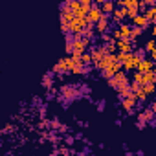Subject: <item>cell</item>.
<instances>
[{
	"label": "cell",
	"mask_w": 156,
	"mask_h": 156,
	"mask_svg": "<svg viewBox=\"0 0 156 156\" xmlns=\"http://www.w3.org/2000/svg\"><path fill=\"white\" fill-rule=\"evenodd\" d=\"M108 85L114 88V90H123V88H129L130 87V81H129V77H127V73H123V72H118L112 79H108Z\"/></svg>",
	"instance_id": "6da1fadb"
},
{
	"label": "cell",
	"mask_w": 156,
	"mask_h": 156,
	"mask_svg": "<svg viewBox=\"0 0 156 156\" xmlns=\"http://www.w3.org/2000/svg\"><path fill=\"white\" fill-rule=\"evenodd\" d=\"M70 70H72V59H70V55L68 57H62V59H59V62L53 66V73H59V75H64V73H70Z\"/></svg>",
	"instance_id": "7a4b0ae2"
},
{
	"label": "cell",
	"mask_w": 156,
	"mask_h": 156,
	"mask_svg": "<svg viewBox=\"0 0 156 156\" xmlns=\"http://www.w3.org/2000/svg\"><path fill=\"white\" fill-rule=\"evenodd\" d=\"M75 39H73V53H77V55H85L87 51H88V48H90V44L83 39V35H73Z\"/></svg>",
	"instance_id": "3957f363"
},
{
	"label": "cell",
	"mask_w": 156,
	"mask_h": 156,
	"mask_svg": "<svg viewBox=\"0 0 156 156\" xmlns=\"http://www.w3.org/2000/svg\"><path fill=\"white\" fill-rule=\"evenodd\" d=\"M123 8L127 9L130 20L140 15V2H138V0H123Z\"/></svg>",
	"instance_id": "277c9868"
},
{
	"label": "cell",
	"mask_w": 156,
	"mask_h": 156,
	"mask_svg": "<svg viewBox=\"0 0 156 156\" xmlns=\"http://www.w3.org/2000/svg\"><path fill=\"white\" fill-rule=\"evenodd\" d=\"M59 92H61V96L64 98V99H73V98H79V90H77V87H73V85H62L61 88H59Z\"/></svg>",
	"instance_id": "5b68a950"
},
{
	"label": "cell",
	"mask_w": 156,
	"mask_h": 156,
	"mask_svg": "<svg viewBox=\"0 0 156 156\" xmlns=\"http://www.w3.org/2000/svg\"><path fill=\"white\" fill-rule=\"evenodd\" d=\"M105 15H103V11H101V6L99 4H94V8L88 11V15H87V19H88V22L90 24H98L101 19H103Z\"/></svg>",
	"instance_id": "8992f818"
},
{
	"label": "cell",
	"mask_w": 156,
	"mask_h": 156,
	"mask_svg": "<svg viewBox=\"0 0 156 156\" xmlns=\"http://www.w3.org/2000/svg\"><path fill=\"white\" fill-rule=\"evenodd\" d=\"M59 9H61V22H72L73 19H75V15L70 11V8H68V2H64V4H61L59 6Z\"/></svg>",
	"instance_id": "52a82bcc"
},
{
	"label": "cell",
	"mask_w": 156,
	"mask_h": 156,
	"mask_svg": "<svg viewBox=\"0 0 156 156\" xmlns=\"http://www.w3.org/2000/svg\"><path fill=\"white\" fill-rule=\"evenodd\" d=\"M134 41H125V39H121V41H116V48H118V51H121V53H132L134 51V44H132Z\"/></svg>",
	"instance_id": "ba28073f"
},
{
	"label": "cell",
	"mask_w": 156,
	"mask_h": 156,
	"mask_svg": "<svg viewBox=\"0 0 156 156\" xmlns=\"http://www.w3.org/2000/svg\"><path fill=\"white\" fill-rule=\"evenodd\" d=\"M68 8H70V11H72L75 17H87V11L83 9L81 2H77V0H70V2H68Z\"/></svg>",
	"instance_id": "9c48e42d"
},
{
	"label": "cell",
	"mask_w": 156,
	"mask_h": 156,
	"mask_svg": "<svg viewBox=\"0 0 156 156\" xmlns=\"http://www.w3.org/2000/svg\"><path fill=\"white\" fill-rule=\"evenodd\" d=\"M140 61H141V59H140V57H138V55H136V53L132 51V53L129 55V59H127V61L123 62V68H125V72L136 70V66H138V62H140Z\"/></svg>",
	"instance_id": "30bf717a"
},
{
	"label": "cell",
	"mask_w": 156,
	"mask_h": 156,
	"mask_svg": "<svg viewBox=\"0 0 156 156\" xmlns=\"http://www.w3.org/2000/svg\"><path fill=\"white\" fill-rule=\"evenodd\" d=\"M118 30H119V35H121V39H125V41H132V26L130 24H118ZM119 39V41H121Z\"/></svg>",
	"instance_id": "8fae6325"
},
{
	"label": "cell",
	"mask_w": 156,
	"mask_h": 156,
	"mask_svg": "<svg viewBox=\"0 0 156 156\" xmlns=\"http://www.w3.org/2000/svg\"><path fill=\"white\" fill-rule=\"evenodd\" d=\"M154 62H152V59H141L140 62H138V66H136V72H141V73H145V72H151V70H154Z\"/></svg>",
	"instance_id": "7c38bea8"
},
{
	"label": "cell",
	"mask_w": 156,
	"mask_h": 156,
	"mask_svg": "<svg viewBox=\"0 0 156 156\" xmlns=\"http://www.w3.org/2000/svg\"><path fill=\"white\" fill-rule=\"evenodd\" d=\"M138 99L136 98H129V99H121V108L127 112V114H134V107H136Z\"/></svg>",
	"instance_id": "4fadbf2b"
},
{
	"label": "cell",
	"mask_w": 156,
	"mask_h": 156,
	"mask_svg": "<svg viewBox=\"0 0 156 156\" xmlns=\"http://www.w3.org/2000/svg\"><path fill=\"white\" fill-rule=\"evenodd\" d=\"M152 119H154V112H152L151 108H143V110L138 114V121L143 123V125L149 123V121H152Z\"/></svg>",
	"instance_id": "5bb4252c"
},
{
	"label": "cell",
	"mask_w": 156,
	"mask_h": 156,
	"mask_svg": "<svg viewBox=\"0 0 156 156\" xmlns=\"http://www.w3.org/2000/svg\"><path fill=\"white\" fill-rule=\"evenodd\" d=\"M125 17H129L127 9H125V8H118V6H116V11L112 13V20H114V22H118V24H123V19H125Z\"/></svg>",
	"instance_id": "9a60e30c"
},
{
	"label": "cell",
	"mask_w": 156,
	"mask_h": 156,
	"mask_svg": "<svg viewBox=\"0 0 156 156\" xmlns=\"http://www.w3.org/2000/svg\"><path fill=\"white\" fill-rule=\"evenodd\" d=\"M96 30H98L101 35H103V33H108V30H110V19L105 15V17H103V19L96 24Z\"/></svg>",
	"instance_id": "2e32d148"
},
{
	"label": "cell",
	"mask_w": 156,
	"mask_h": 156,
	"mask_svg": "<svg viewBox=\"0 0 156 156\" xmlns=\"http://www.w3.org/2000/svg\"><path fill=\"white\" fill-rule=\"evenodd\" d=\"M90 55H92V61H94V64H96V62H99V61L105 57L103 46H92V48H90Z\"/></svg>",
	"instance_id": "e0dca14e"
},
{
	"label": "cell",
	"mask_w": 156,
	"mask_h": 156,
	"mask_svg": "<svg viewBox=\"0 0 156 156\" xmlns=\"http://www.w3.org/2000/svg\"><path fill=\"white\" fill-rule=\"evenodd\" d=\"M132 26H134V28H141V30H145V28L149 26V20H147V17H145L143 13H140L136 19H132Z\"/></svg>",
	"instance_id": "ac0fdd59"
},
{
	"label": "cell",
	"mask_w": 156,
	"mask_h": 156,
	"mask_svg": "<svg viewBox=\"0 0 156 156\" xmlns=\"http://www.w3.org/2000/svg\"><path fill=\"white\" fill-rule=\"evenodd\" d=\"M99 6H101L103 15H107V17H108V15H112V13L116 11V4H114V2H110V0H107V2H101Z\"/></svg>",
	"instance_id": "d6986e66"
},
{
	"label": "cell",
	"mask_w": 156,
	"mask_h": 156,
	"mask_svg": "<svg viewBox=\"0 0 156 156\" xmlns=\"http://www.w3.org/2000/svg\"><path fill=\"white\" fill-rule=\"evenodd\" d=\"M42 87L48 88V90L53 88V72H51V73H46V75L42 77Z\"/></svg>",
	"instance_id": "ffe728a7"
},
{
	"label": "cell",
	"mask_w": 156,
	"mask_h": 156,
	"mask_svg": "<svg viewBox=\"0 0 156 156\" xmlns=\"http://www.w3.org/2000/svg\"><path fill=\"white\" fill-rule=\"evenodd\" d=\"M143 15L147 17V20H149V22H154V24H156V6L147 8V11H145Z\"/></svg>",
	"instance_id": "44dd1931"
},
{
	"label": "cell",
	"mask_w": 156,
	"mask_h": 156,
	"mask_svg": "<svg viewBox=\"0 0 156 156\" xmlns=\"http://www.w3.org/2000/svg\"><path fill=\"white\" fill-rule=\"evenodd\" d=\"M132 81H134V83H140V85H145V73L134 72V73H132Z\"/></svg>",
	"instance_id": "7402d4cb"
},
{
	"label": "cell",
	"mask_w": 156,
	"mask_h": 156,
	"mask_svg": "<svg viewBox=\"0 0 156 156\" xmlns=\"http://www.w3.org/2000/svg\"><path fill=\"white\" fill-rule=\"evenodd\" d=\"M143 92H145L147 96L154 94V92H156V85H154V83H147V85H143Z\"/></svg>",
	"instance_id": "603a6c76"
},
{
	"label": "cell",
	"mask_w": 156,
	"mask_h": 156,
	"mask_svg": "<svg viewBox=\"0 0 156 156\" xmlns=\"http://www.w3.org/2000/svg\"><path fill=\"white\" fill-rule=\"evenodd\" d=\"M147 83H154L156 85V75H154V72L151 70V72H145V85Z\"/></svg>",
	"instance_id": "cb8c5ba5"
},
{
	"label": "cell",
	"mask_w": 156,
	"mask_h": 156,
	"mask_svg": "<svg viewBox=\"0 0 156 156\" xmlns=\"http://www.w3.org/2000/svg\"><path fill=\"white\" fill-rule=\"evenodd\" d=\"M101 42H105V44H112V42H116V39H114L110 33H103V35H101Z\"/></svg>",
	"instance_id": "d4e9b609"
},
{
	"label": "cell",
	"mask_w": 156,
	"mask_h": 156,
	"mask_svg": "<svg viewBox=\"0 0 156 156\" xmlns=\"http://www.w3.org/2000/svg\"><path fill=\"white\" fill-rule=\"evenodd\" d=\"M147 98H149V96L143 92V88H141V90L136 94V99H138V103H145V101H147Z\"/></svg>",
	"instance_id": "484cf974"
},
{
	"label": "cell",
	"mask_w": 156,
	"mask_h": 156,
	"mask_svg": "<svg viewBox=\"0 0 156 156\" xmlns=\"http://www.w3.org/2000/svg\"><path fill=\"white\" fill-rule=\"evenodd\" d=\"M59 154L61 156H70V154H75L73 149H66V147H59Z\"/></svg>",
	"instance_id": "4316f807"
},
{
	"label": "cell",
	"mask_w": 156,
	"mask_h": 156,
	"mask_svg": "<svg viewBox=\"0 0 156 156\" xmlns=\"http://www.w3.org/2000/svg\"><path fill=\"white\" fill-rule=\"evenodd\" d=\"M81 59H83V64H85V66H88L90 62H94V61H92V55H90V51H87L85 55H81Z\"/></svg>",
	"instance_id": "83f0119b"
},
{
	"label": "cell",
	"mask_w": 156,
	"mask_h": 156,
	"mask_svg": "<svg viewBox=\"0 0 156 156\" xmlns=\"http://www.w3.org/2000/svg\"><path fill=\"white\" fill-rule=\"evenodd\" d=\"M154 48H156V41H147V44H145V51H149V53H151Z\"/></svg>",
	"instance_id": "f1b7e54d"
},
{
	"label": "cell",
	"mask_w": 156,
	"mask_h": 156,
	"mask_svg": "<svg viewBox=\"0 0 156 156\" xmlns=\"http://www.w3.org/2000/svg\"><path fill=\"white\" fill-rule=\"evenodd\" d=\"M141 33H143V30H141V28H134V26H132V41H134V39H138Z\"/></svg>",
	"instance_id": "f546056e"
},
{
	"label": "cell",
	"mask_w": 156,
	"mask_h": 156,
	"mask_svg": "<svg viewBox=\"0 0 156 156\" xmlns=\"http://www.w3.org/2000/svg\"><path fill=\"white\" fill-rule=\"evenodd\" d=\"M48 127H51V123L48 119H41L39 121V129H48Z\"/></svg>",
	"instance_id": "4dcf8cb0"
},
{
	"label": "cell",
	"mask_w": 156,
	"mask_h": 156,
	"mask_svg": "<svg viewBox=\"0 0 156 156\" xmlns=\"http://www.w3.org/2000/svg\"><path fill=\"white\" fill-rule=\"evenodd\" d=\"M134 53H136L140 59H145V48H138V50H134Z\"/></svg>",
	"instance_id": "1f68e13d"
},
{
	"label": "cell",
	"mask_w": 156,
	"mask_h": 156,
	"mask_svg": "<svg viewBox=\"0 0 156 156\" xmlns=\"http://www.w3.org/2000/svg\"><path fill=\"white\" fill-rule=\"evenodd\" d=\"M51 129H61V123L53 119V121H51Z\"/></svg>",
	"instance_id": "d6a6232c"
},
{
	"label": "cell",
	"mask_w": 156,
	"mask_h": 156,
	"mask_svg": "<svg viewBox=\"0 0 156 156\" xmlns=\"http://www.w3.org/2000/svg\"><path fill=\"white\" fill-rule=\"evenodd\" d=\"M149 108H151V110L154 112V116H156V101H154V103H151V107H149Z\"/></svg>",
	"instance_id": "836d02e7"
},
{
	"label": "cell",
	"mask_w": 156,
	"mask_h": 156,
	"mask_svg": "<svg viewBox=\"0 0 156 156\" xmlns=\"http://www.w3.org/2000/svg\"><path fill=\"white\" fill-rule=\"evenodd\" d=\"M66 143L72 145V143H73V138H72V136H66Z\"/></svg>",
	"instance_id": "e575fe53"
},
{
	"label": "cell",
	"mask_w": 156,
	"mask_h": 156,
	"mask_svg": "<svg viewBox=\"0 0 156 156\" xmlns=\"http://www.w3.org/2000/svg\"><path fill=\"white\" fill-rule=\"evenodd\" d=\"M151 59H152V61H156V48L151 51Z\"/></svg>",
	"instance_id": "d590c367"
},
{
	"label": "cell",
	"mask_w": 156,
	"mask_h": 156,
	"mask_svg": "<svg viewBox=\"0 0 156 156\" xmlns=\"http://www.w3.org/2000/svg\"><path fill=\"white\" fill-rule=\"evenodd\" d=\"M136 127H138V129H145V125H143V123H140V121H136Z\"/></svg>",
	"instance_id": "8d00e7d4"
},
{
	"label": "cell",
	"mask_w": 156,
	"mask_h": 156,
	"mask_svg": "<svg viewBox=\"0 0 156 156\" xmlns=\"http://www.w3.org/2000/svg\"><path fill=\"white\" fill-rule=\"evenodd\" d=\"M59 130H61V132H66V130H68V127H66V125H61V129H59Z\"/></svg>",
	"instance_id": "74e56055"
},
{
	"label": "cell",
	"mask_w": 156,
	"mask_h": 156,
	"mask_svg": "<svg viewBox=\"0 0 156 156\" xmlns=\"http://www.w3.org/2000/svg\"><path fill=\"white\" fill-rule=\"evenodd\" d=\"M152 35L156 37V24H154V28H152Z\"/></svg>",
	"instance_id": "f35d334b"
},
{
	"label": "cell",
	"mask_w": 156,
	"mask_h": 156,
	"mask_svg": "<svg viewBox=\"0 0 156 156\" xmlns=\"http://www.w3.org/2000/svg\"><path fill=\"white\" fill-rule=\"evenodd\" d=\"M77 156H87V152H77Z\"/></svg>",
	"instance_id": "ab89813d"
},
{
	"label": "cell",
	"mask_w": 156,
	"mask_h": 156,
	"mask_svg": "<svg viewBox=\"0 0 156 156\" xmlns=\"http://www.w3.org/2000/svg\"><path fill=\"white\" fill-rule=\"evenodd\" d=\"M152 72H154V75H156V66H154V70H152Z\"/></svg>",
	"instance_id": "60d3db41"
}]
</instances>
